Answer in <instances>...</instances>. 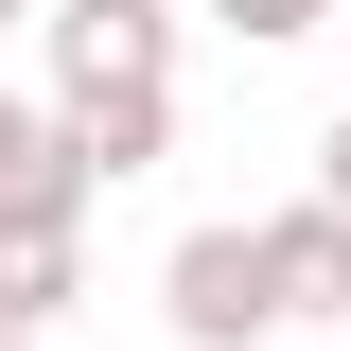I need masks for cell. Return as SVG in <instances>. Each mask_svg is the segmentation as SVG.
Instances as JSON below:
<instances>
[{
  "instance_id": "cell-1",
  "label": "cell",
  "mask_w": 351,
  "mask_h": 351,
  "mask_svg": "<svg viewBox=\"0 0 351 351\" xmlns=\"http://www.w3.org/2000/svg\"><path fill=\"white\" fill-rule=\"evenodd\" d=\"M158 334L176 351H263L281 334V281H263V228L246 211H211V228L158 246Z\"/></svg>"
},
{
  "instance_id": "cell-8",
  "label": "cell",
  "mask_w": 351,
  "mask_h": 351,
  "mask_svg": "<svg viewBox=\"0 0 351 351\" xmlns=\"http://www.w3.org/2000/svg\"><path fill=\"white\" fill-rule=\"evenodd\" d=\"M18 18H36V0H0V36H18Z\"/></svg>"
},
{
  "instance_id": "cell-4",
  "label": "cell",
  "mask_w": 351,
  "mask_h": 351,
  "mask_svg": "<svg viewBox=\"0 0 351 351\" xmlns=\"http://www.w3.org/2000/svg\"><path fill=\"white\" fill-rule=\"evenodd\" d=\"M53 141H71V158L123 193V176H158V158H176V88H106V106H53Z\"/></svg>"
},
{
  "instance_id": "cell-2",
  "label": "cell",
  "mask_w": 351,
  "mask_h": 351,
  "mask_svg": "<svg viewBox=\"0 0 351 351\" xmlns=\"http://www.w3.org/2000/svg\"><path fill=\"white\" fill-rule=\"evenodd\" d=\"M53 106H106V88H176V0H36Z\"/></svg>"
},
{
  "instance_id": "cell-6",
  "label": "cell",
  "mask_w": 351,
  "mask_h": 351,
  "mask_svg": "<svg viewBox=\"0 0 351 351\" xmlns=\"http://www.w3.org/2000/svg\"><path fill=\"white\" fill-rule=\"evenodd\" d=\"M211 18H228L246 53H299V36H334V0H211Z\"/></svg>"
},
{
  "instance_id": "cell-5",
  "label": "cell",
  "mask_w": 351,
  "mask_h": 351,
  "mask_svg": "<svg viewBox=\"0 0 351 351\" xmlns=\"http://www.w3.org/2000/svg\"><path fill=\"white\" fill-rule=\"evenodd\" d=\"M88 299V228H0V334H53Z\"/></svg>"
},
{
  "instance_id": "cell-9",
  "label": "cell",
  "mask_w": 351,
  "mask_h": 351,
  "mask_svg": "<svg viewBox=\"0 0 351 351\" xmlns=\"http://www.w3.org/2000/svg\"><path fill=\"white\" fill-rule=\"evenodd\" d=\"M0 351H36V334H0Z\"/></svg>"
},
{
  "instance_id": "cell-7",
  "label": "cell",
  "mask_w": 351,
  "mask_h": 351,
  "mask_svg": "<svg viewBox=\"0 0 351 351\" xmlns=\"http://www.w3.org/2000/svg\"><path fill=\"white\" fill-rule=\"evenodd\" d=\"M316 211H351V106L316 123Z\"/></svg>"
},
{
  "instance_id": "cell-3",
  "label": "cell",
  "mask_w": 351,
  "mask_h": 351,
  "mask_svg": "<svg viewBox=\"0 0 351 351\" xmlns=\"http://www.w3.org/2000/svg\"><path fill=\"white\" fill-rule=\"evenodd\" d=\"M263 228V281H281V334H299V316H351V211H246Z\"/></svg>"
}]
</instances>
